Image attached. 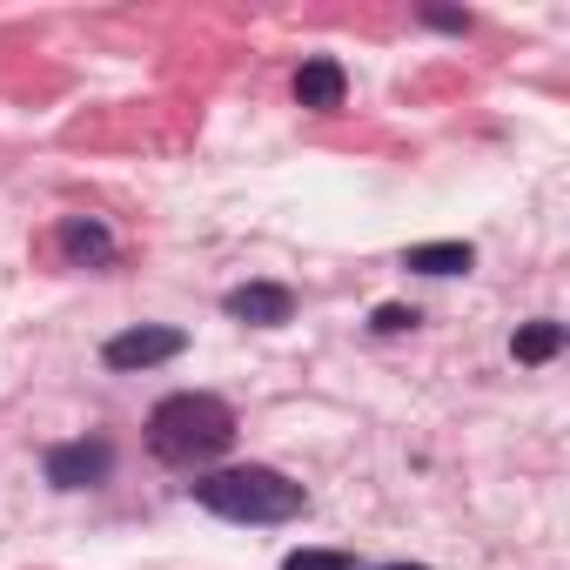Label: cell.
<instances>
[{"label":"cell","mask_w":570,"mask_h":570,"mask_svg":"<svg viewBox=\"0 0 570 570\" xmlns=\"http://www.w3.org/2000/svg\"><path fill=\"white\" fill-rule=\"evenodd\" d=\"M148 450L168 470H208L235 450V410L208 390H175L148 410Z\"/></svg>","instance_id":"1"},{"label":"cell","mask_w":570,"mask_h":570,"mask_svg":"<svg viewBox=\"0 0 570 570\" xmlns=\"http://www.w3.org/2000/svg\"><path fill=\"white\" fill-rule=\"evenodd\" d=\"M188 497H195L208 517H222V523H296V517L309 510V490L289 483L282 470H268V463L208 470V476L188 483Z\"/></svg>","instance_id":"2"},{"label":"cell","mask_w":570,"mask_h":570,"mask_svg":"<svg viewBox=\"0 0 570 570\" xmlns=\"http://www.w3.org/2000/svg\"><path fill=\"white\" fill-rule=\"evenodd\" d=\"M41 470H48V483H55V490H101V483L115 476V443H108V436L55 443V450L41 456Z\"/></svg>","instance_id":"3"},{"label":"cell","mask_w":570,"mask_h":570,"mask_svg":"<svg viewBox=\"0 0 570 570\" xmlns=\"http://www.w3.org/2000/svg\"><path fill=\"white\" fill-rule=\"evenodd\" d=\"M181 350H188L181 330H168V323H141V330L108 336V343H101V363H108L115 376H135V370H155V363H175Z\"/></svg>","instance_id":"4"},{"label":"cell","mask_w":570,"mask_h":570,"mask_svg":"<svg viewBox=\"0 0 570 570\" xmlns=\"http://www.w3.org/2000/svg\"><path fill=\"white\" fill-rule=\"evenodd\" d=\"M222 309L248 330H282L296 316V289H282V282H242V289L222 296Z\"/></svg>","instance_id":"5"},{"label":"cell","mask_w":570,"mask_h":570,"mask_svg":"<svg viewBox=\"0 0 570 570\" xmlns=\"http://www.w3.org/2000/svg\"><path fill=\"white\" fill-rule=\"evenodd\" d=\"M55 242H61V255H68L75 268H115V228H108L101 215H68V222L55 228Z\"/></svg>","instance_id":"6"},{"label":"cell","mask_w":570,"mask_h":570,"mask_svg":"<svg viewBox=\"0 0 570 570\" xmlns=\"http://www.w3.org/2000/svg\"><path fill=\"white\" fill-rule=\"evenodd\" d=\"M296 101L316 108V115H336V108L350 101V75H343V61H336V55H309V61L296 68Z\"/></svg>","instance_id":"7"},{"label":"cell","mask_w":570,"mask_h":570,"mask_svg":"<svg viewBox=\"0 0 570 570\" xmlns=\"http://www.w3.org/2000/svg\"><path fill=\"white\" fill-rule=\"evenodd\" d=\"M403 268H416V275H470L476 248L470 242H416V248H403Z\"/></svg>","instance_id":"8"},{"label":"cell","mask_w":570,"mask_h":570,"mask_svg":"<svg viewBox=\"0 0 570 570\" xmlns=\"http://www.w3.org/2000/svg\"><path fill=\"white\" fill-rule=\"evenodd\" d=\"M563 343H570V330H563L557 316H537V323H523V330L510 336V356L537 370V363H550V356H563Z\"/></svg>","instance_id":"9"},{"label":"cell","mask_w":570,"mask_h":570,"mask_svg":"<svg viewBox=\"0 0 570 570\" xmlns=\"http://www.w3.org/2000/svg\"><path fill=\"white\" fill-rule=\"evenodd\" d=\"M282 570H356V557L350 550H289Z\"/></svg>","instance_id":"10"},{"label":"cell","mask_w":570,"mask_h":570,"mask_svg":"<svg viewBox=\"0 0 570 570\" xmlns=\"http://www.w3.org/2000/svg\"><path fill=\"white\" fill-rule=\"evenodd\" d=\"M416 323H423V316H416L410 303H383V309L370 316V330H376V336H403V330H416Z\"/></svg>","instance_id":"11"},{"label":"cell","mask_w":570,"mask_h":570,"mask_svg":"<svg viewBox=\"0 0 570 570\" xmlns=\"http://www.w3.org/2000/svg\"><path fill=\"white\" fill-rule=\"evenodd\" d=\"M423 21L443 28V35H470V14H456V8H423Z\"/></svg>","instance_id":"12"},{"label":"cell","mask_w":570,"mask_h":570,"mask_svg":"<svg viewBox=\"0 0 570 570\" xmlns=\"http://www.w3.org/2000/svg\"><path fill=\"white\" fill-rule=\"evenodd\" d=\"M383 570H423V563H383Z\"/></svg>","instance_id":"13"}]
</instances>
